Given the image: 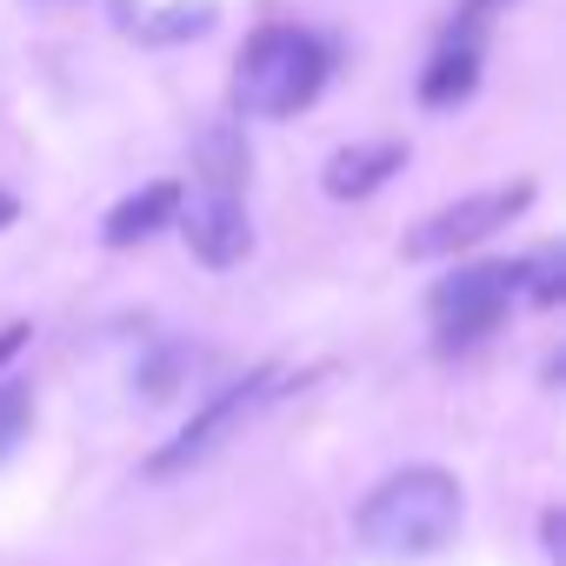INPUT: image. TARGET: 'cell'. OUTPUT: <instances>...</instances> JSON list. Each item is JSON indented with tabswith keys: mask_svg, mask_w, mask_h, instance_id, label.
<instances>
[{
	"mask_svg": "<svg viewBox=\"0 0 566 566\" xmlns=\"http://www.w3.org/2000/svg\"><path fill=\"white\" fill-rule=\"evenodd\" d=\"M354 533H360V546L374 559H427V553H440L460 533V480L440 473V467L387 473L360 500Z\"/></svg>",
	"mask_w": 566,
	"mask_h": 566,
	"instance_id": "1",
	"label": "cell"
},
{
	"mask_svg": "<svg viewBox=\"0 0 566 566\" xmlns=\"http://www.w3.org/2000/svg\"><path fill=\"white\" fill-rule=\"evenodd\" d=\"M327 41L307 28H266L233 61V107L247 120H287L327 87Z\"/></svg>",
	"mask_w": 566,
	"mask_h": 566,
	"instance_id": "2",
	"label": "cell"
},
{
	"mask_svg": "<svg viewBox=\"0 0 566 566\" xmlns=\"http://www.w3.org/2000/svg\"><path fill=\"white\" fill-rule=\"evenodd\" d=\"M280 387H287V367H253L247 380H233L227 394H213V400H207V407H200V413H193V420H187L154 460H147V473H154V480H174V473L213 460V453H220V447H227V440H233V433H240L273 394H280Z\"/></svg>",
	"mask_w": 566,
	"mask_h": 566,
	"instance_id": "3",
	"label": "cell"
},
{
	"mask_svg": "<svg viewBox=\"0 0 566 566\" xmlns=\"http://www.w3.org/2000/svg\"><path fill=\"white\" fill-rule=\"evenodd\" d=\"M513 294H520V280H513V266H500V260H480V266L447 273L440 287H433V301H427V314H433V340H440L447 354L486 340V334L506 321Z\"/></svg>",
	"mask_w": 566,
	"mask_h": 566,
	"instance_id": "4",
	"label": "cell"
},
{
	"mask_svg": "<svg viewBox=\"0 0 566 566\" xmlns=\"http://www.w3.org/2000/svg\"><path fill=\"white\" fill-rule=\"evenodd\" d=\"M526 200H533V187L526 180H513V187H486V193H460L453 207H440V213H427L420 227H407V260H440V253H460V247H480L486 233H500L513 213H526Z\"/></svg>",
	"mask_w": 566,
	"mask_h": 566,
	"instance_id": "5",
	"label": "cell"
},
{
	"mask_svg": "<svg viewBox=\"0 0 566 566\" xmlns=\"http://www.w3.org/2000/svg\"><path fill=\"white\" fill-rule=\"evenodd\" d=\"M174 220H180L187 253H193L200 266H240V260L253 253V220H247V207H240V193H233V187L200 180L193 193H180Z\"/></svg>",
	"mask_w": 566,
	"mask_h": 566,
	"instance_id": "6",
	"label": "cell"
},
{
	"mask_svg": "<svg viewBox=\"0 0 566 566\" xmlns=\"http://www.w3.org/2000/svg\"><path fill=\"white\" fill-rule=\"evenodd\" d=\"M407 167V147L400 140H354L327 160V193L334 200H367L380 180H394Z\"/></svg>",
	"mask_w": 566,
	"mask_h": 566,
	"instance_id": "7",
	"label": "cell"
},
{
	"mask_svg": "<svg viewBox=\"0 0 566 566\" xmlns=\"http://www.w3.org/2000/svg\"><path fill=\"white\" fill-rule=\"evenodd\" d=\"M174 207H180V187H174V180H154V187L127 193V200L107 213V247H140L147 233H160V227L174 220Z\"/></svg>",
	"mask_w": 566,
	"mask_h": 566,
	"instance_id": "8",
	"label": "cell"
},
{
	"mask_svg": "<svg viewBox=\"0 0 566 566\" xmlns=\"http://www.w3.org/2000/svg\"><path fill=\"white\" fill-rule=\"evenodd\" d=\"M473 74H480V48H473V28H453V41L433 54L427 81H420V101L427 107H453L473 94Z\"/></svg>",
	"mask_w": 566,
	"mask_h": 566,
	"instance_id": "9",
	"label": "cell"
},
{
	"mask_svg": "<svg viewBox=\"0 0 566 566\" xmlns=\"http://www.w3.org/2000/svg\"><path fill=\"white\" fill-rule=\"evenodd\" d=\"M513 280H520V294H526L533 307H559V294H566V260H559V247H546V253L520 260V266H513Z\"/></svg>",
	"mask_w": 566,
	"mask_h": 566,
	"instance_id": "10",
	"label": "cell"
},
{
	"mask_svg": "<svg viewBox=\"0 0 566 566\" xmlns=\"http://www.w3.org/2000/svg\"><path fill=\"white\" fill-rule=\"evenodd\" d=\"M28 427H34V394L21 380H8V387H0V453H14Z\"/></svg>",
	"mask_w": 566,
	"mask_h": 566,
	"instance_id": "11",
	"label": "cell"
},
{
	"mask_svg": "<svg viewBox=\"0 0 566 566\" xmlns=\"http://www.w3.org/2000/svg\"><path fill=\"white\" fill-rule=\"evenodd\" d=\"M207 21H213L207 0H200V8H174V14H160V21H154V34H147V41H180V28H207Z\"/></svg>",
	"mask_w": 566,
	"mask_h": 566,
	"instance_id": "12",
	"label": "cell"
},
{
	"mask_svg": "<svg viewBox=\"0 0 566 566\" xmlns=\"http://www.w3.org/2000/svg\"><path fill=\"white\" fill-rule=\"evenodd\" d=\"M21 347H28V327H0V367H8Z\"/></svg>",
	"mask_w": 566,
	"mask_h": 566,
	"instance_id": "13",
	"label": "cell"
},
{
	"mask_svg": "<svg viewBox=\"0 0 566 566\" xmlns=\"http://www.w3.org/2000/svg\"><path fill=\"white\" fill-rule=\"evenodd\" d=\"M8 220H14V193H8V187H0V227H8Z\"/></svg>",
	"mask_w": 566,
	"mask_h": 566,
	"instance_id": "14",
	"label": "cell"
}]
</instances>
